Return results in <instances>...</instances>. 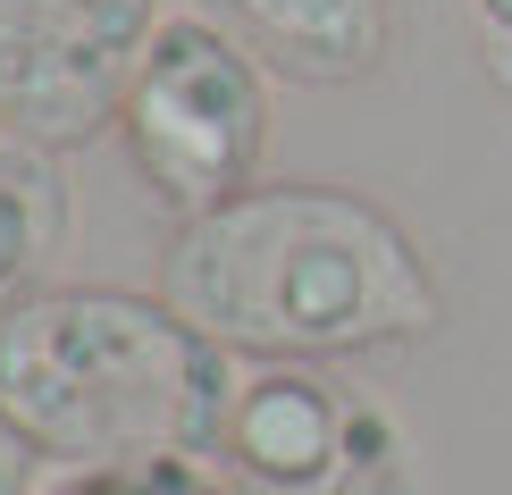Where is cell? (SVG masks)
Segmentation results:
<instances>
[{"label": "cell", "mask_w": 512, "mask_h": 495, "mask_svg": "<svg viewBox=\"0 0 512 495\" xmlns=\"http://www.w3.org/2000/svg\"><path fill=\"white\" fill-rule=\"evenodd\" d=\"M160 294L244 361H353L445 328V286L403 219L311 177L244 185L236 202L177 219Z\"/></svg>", "instance_id": "1"}, {"label": "cell", "mask_w": 512, "mask_h": 495, "mask_svg": "<svg viewBox=\"0 0 512 495\" xmlns=\"http://www.w3.org/2000/svg\"><path fill=\"white\" fill-rule=\"evenodd\" d=\"M236 378V353L210 344L168 294L34 286L0 311V403L68 470L143 454L219 462Z\"/></svg>", "instance_id": "2"}, {"label": "cell", "mask_w": 512, "mask_h": 495, "mask_svg": "<svg viewBox=\"0 0 512 495\" xmlns=\"http://www.w3.org/2000/svg\"><path fill=\"white\" fill-rule=\"evenodd\" d=\"M118 143L152 202L177 219L236 202L269 143V68L236 34H219L202 9L160 17L152 51L118 101Z\"/></svg>", "instance_id": "3"}, {"label": "cell", "mask_w": 512, "mask_h": 495, "mask_svg": "<svg viewBox=\"0 0 512 495\" xmlns=\"http://www.w3.org/2000/svg\"><path fill=\"white\" fill-rule=\"evenodd\" d=\"M219 470L236 495H412L395 412L319 378V361H261L236 378Z\"/></svg>", "instance_id": "4"}, {"label": "cell", "mask_w": 512, "mask_h": 495, "mask_svg": "<svg viewBox=\"0 0 512 495\" xmlns=\"http://www.w3.org/2000/svg\"><path fill=\"white\" fill-rule=\"evenodd\" d=\"M160 0H0V135L68 152L118 126Z\"/></svg>", "instance_id": "5"}, {"label": "cell", "mask_w": 512, "mask_h": 495, "mask_svg": "<svg viewBox=\"0 0 512 495\" xmlns=\"http://www.w3.org/2000/svg\"><path fill=\"white\" fill-rule=\"evenodd\" d=\"M219 34H236L277 84H336L378 76L387 59V0H194Z\"/></svg>", "instance_id": "6"}, {"label": "cell", "mask_w": 512, "mask_h": 495, "mask_svg": "<svg viewBox=\"0 0 512 495\" xmlns=\"http://www.w3.org/2000/svg\"><path fill=\"white\" fill-rule=\"evenodd\" d=\"M68 235V185H59V160L42 143H0V311L17 294H34L42 261Z\"/></svg>", "instance_id": "7"}, {"label": "cell", "mask_w": 512, "mask_h": 495, "mask_svg": "<svg viewBox=\"0 0 512 495\" xmlns=\"http://www.w3.org/2000/svg\"><path fill=\"white\" fill-rule=\"evenodd\" d=\"M42 495H227V479L202 454H143V462H84Z\"/></svg>", "instance_id": "8"}, {"label": "cell", "mask_w": 512, "mask_h": 495, "mask_svg": "<svg viewBox=\"0 0 512 495\" xmlns=\"http://www.w3.org/2000/svg\"><path fill=\"white\" fill-rule=\"evenodd\" d=\"M42 445L26 437V428H17V412L9 403H0V495H42Z\"/></svg>", "instance_id": "9"}, {"label": "cell", "mask_w": 512, "mask_h": 495, "mask_svg": "<svg viewBox=\"0 0 512 495\" xmlns=\"http://www.w3.org/2000/svg\"><path fill=\"white\" fill-rule=\"evenodd\" d=\"M471 9H479V26H487V34H504V42H512V0H471Z\"/></svg>", "instance_id": "10"}]
</instances>
